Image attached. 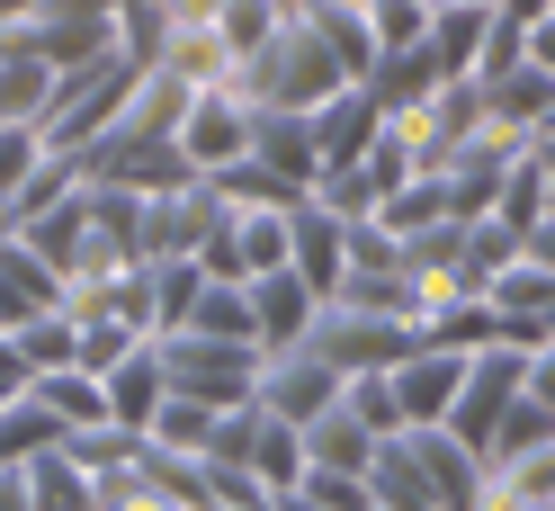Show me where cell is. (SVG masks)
<instances>
[{
  "label": "cell",
  "instance_id": "9a60e30c",
  "mask_svg": "<svg viewBox=\"0 0 555 511\" xmlns=\"http://www.w3.org/2000/svg\"><path fill=\"white\" fill-rule=\"evenodd\" d=\"M18 475H27V511H99V485L63 458V439H54L46 458H27Z\"/></svg>",
  "mask_w": 555,
  "mask_h": 511
},
{
  "label": "cell",
  "instance_id": "e0dca14e",
  "mask_svg": "<svg viewBox=\"0 0 555 511\" xmlns=\"http://www.w3.org/2000/svg\"><path fill=\"white\" fill-rule=\"evenodd\" d=\"M54 63H37V54H0V126H37L46 108H54Z\"/></svg>",
  "mask_w": 555,
  "mask_h": 511
},
{
  "label": "cell",
  "instance_id": "8fae6325",
  "mask_svg": "<svg viewBox=\"0 0 555 511\" xmlns=\"http://www.w3.org/2000/svg\"><path fill=\"white\" fill-rule=\"evenodd\" d=\"M99 386H108V422L144 439V431H153V413H162V395H170V386H162V350H153V341H134V350H126Z\"/></svg>",
  "mask_w": 555,
  "mask_h": 511
},
{
  "label": "cell",
  "instance_id": "5b68a950",
  "mask_svg": "<svg viewBox=\"0 0 555 511\" xmlns=\"http://www.w3.org/2000/svg\"><path fill=\"white\" fill-rule=\"evenodd\" d=\"M242 153H251V99H242V81L197 90L189 117H180V162L197 170V180H216V170H233Z\"/></svg>",
  "mask_w": 555,
  "mask_h": 511
},
{
  "label": "cell",
  "instance_id": "2e32d148",
  "mask_svg": "<svg viewBox=\"0 0 555 511\" xmlns=\"http://www.w3.org/2000/svg\"><path fill=\"white\" fill-rule=\"evenodd\" d=\"M376 439L350 422V404H332L323 422H305V467H332V475H367Z\"/></svg>",
  "mask_w": 555,
  "mask_h": 511
},
{
  "label": "cell",
  "instance_id": "ac0fdd59",
  "mask_svg": "<svg viewBox=\"0 0 555 511\" xmlns=\"http://www.w3.org/2000/svg\"><path fill=\"white\" fill-rule=\"evenodd\" d=\"M546 439H555V404L519 395L511 413L493 422V439H483V475H493V467H511V458H529V449H546Z\"/></svg>",
  "mask_w": 555,
  "mask_h": 511
},
{
  "label": "cell",
  "instance_id": "ba28073f",
  "mask_svg": "<svg viewBox=\"0 0 555 511\" xmlns=\"http://www.w3.org/2000/svg\"><path fill=\"white\" fill-rule=\"evenodd\" d=\"M287 269H296L314 296H332V288H340V269H350V225L323 216L314 197H305V207H287Z\"/></svg>",
  "mask_w": 555,
  "mask_h": 511
},
{
  "label": "cell",
  "instance_id": "4dcf8cb0",
  "mask_svg": "<svg viewBox=\"0 0 555 511\" xmlns=\"http://www.w3.org/2000/svg\"><path fill=\"white\" fill-rule=\"evenodd\" d=\"M529 162H538V170H546V180H555V108H546V117L529 126Z\"/></svg>",
  "mask_w": 555,
  "mask_h": 511
},
{
  "label": "cell",
  "instance_id": "d6a6232c",
  "mask_svg": "<svg viewBox=\"0 0 555 511\" xmlns=\"http://www.w3.org/2000/svg\"><path fill=\"white\" fill-rule=\"evenodd\" d=\"M529 63H538V73H555V10L529 27Z\"/></svg>",
  "mask_w": 555,
  "mask_h": 511
},
{
  "label": "cell",
  "instance_id": "7c38bea8",
  "mask_svg": "<svg viewBox=\"0 0 555 511\" xmlns=\"http://www.w3.org/2000/svg\"><path fill=\"white\" fill-rule=\"evenodd\" d=\"M54 296H63V279H54V269L10 233V243H0V332H18V323L54 315Z\"/></svg>",
  "mask_w": 555,
  "mask_h": 511
},
{
  "label": "cell",
  "instance_id": "cb8c5ba5",
  "mask_svg": "<svg viewBox=\"0 0 555 511\" xmlns=\"http://www.w3.org/2000/svg\"><path fill=\"white\" fill-rule=\"evenodd\" d=\"M46 162H54V144H46L37 126H0V207H10V197H18L27 180H37Z\"/></svg>",
  "mask_w": 555,
  "mask_h": 511
},
{
  "label": "cell",
  "instance_id": "52a82bcc",
  "mask_svg": "<svg viewBox=\"0 0 555 511\" xmlns=\"http://www.w3.org/2000/svg\"><path fill=\"white\" fill-rule=\"evenodd\" d=\"M305 126H314V162H323V170H359V162H367V144L386 135V117H376V99H367L359 81H350V90H332Z\"/></svg>",
  "mask_w": 555,
  "mask_h": 511
},
{
  "label": "cell",
  "instance_id": "ffe728a7",
  "mask_svg": "<svg viewBox=\"0 0 555 511\" xmlns=\"http://www.w3.org/2000/svg\"><path fill=\"white\" fill-rule=\"evenodd\" d=\"M153 449L162 458H206L216 449V413H206V404H189V395H162V413H153Z\"/></svg>",
  "mask_w": 555,
  "mask_h": 511
},
{
  "label": "cell",
  "instance_id": "277c9868",
  "mask_svg": "<svg viewBox=\"0 0 555 511\" xmlns=\"http://www.w3.org/2000/svg\"><path fill=\"white\" fill-rule=\"evenodd\" d=\"M340 386H350V378H340L332 359H314V350L296 341V350H269V359H260V395H251V404H260L269 422L305 431V422H323L332 404H340Z\"/></svg>",
  "mask_w": 555,
  "mask_h": 511
},
{
  "label": "cell",
  "instance_id": "9c48e42d",
  "mask_svg": "<svg viewBox=\"0 0 555 511\" xmlns=\"http://www.w3.org/2000/svg\"><path fill=\"white\" fill-rule=\"evenodd\" d=\"M251 162L278 170L296 197H314V180H323V162H314V126H305L296 108H251Z\"/></svg>",
  "mask_w": 555,
  "mask_h": 511
},
{
  "label": "cell",
  "instance_id": "30bf717a",
  "mask_svg": "<svg viewBox=\"0 0 555 511\" xmlns=\"http://www.w3.org/2000/svg\"><path fill=\"white\" fill-rule=\"evenodd\" d=\"M323 315V296L296 279V269H260L251 279V323H260V350H296L305 332H314Z\"/></svg>",
  "mask_w": 555,
  "mask_h": 511
},
{
  "label": "cell",
  "instance_id": "f1b7e54d",
  "mask_svg": "<svg viewBox=\"0 0 555 511\" xmlns=\"http://www.w3.org/2000/svg\"><path fill=\"white\" fill-rule=\"evenodd\" d=\"M27 395V359H18V341L0 332V404H18Z\"/></svg>",
  "mask_w": 555,
  "mask_h": 511
},
{
  "label": "cell",
  "instance_id": "d4e9b609",
  "mask_svg": "<svg viewBox=\"0 0 555 511\" xmlns=\"http://www.w3.org/2000/svg\"><path fill=\"white\" fill-rule=\"evenodd\" d=\"M367 37H376V63H386V54L430 37V10H422V0H367Z\"/></svg>",
  "mask_w": 555,
  "mask_h": 511
},
{
  "label": "cell",
  "instance_id": "836d02e7",
  "mask_svg": "<svg viewBox=\"0 0 555 511\" xmlns=\"http://www.w3.org/2000/svg\"><path fill=\"white\" fill-rule=\"evenodd\" d=\"M269 511H323V502H305V494H269Z\"/></svg>",
  "mask_w": 555,
  "mask_h": 511
},
{
  "label": "cell",
  "instance_id": "83f0119b",
  "mask_svg": "<svg viewBox=\"0 0 555 511\" xmlns=\"http://www.w3.org/2000/svg\"><path fill=\"white\" fill-rule=\"evenodd\" d=\"M305 502H323V511H376V494H367V475H332V467H305V485H296Z\"/></svg>",
  "mask_w": 555,
  "mask_h": 511
},
{
  "label": "cell",
  "instance_id": "4316f807",
  "mask_svg": "<svg viewBox=\"0 0 555 511\" xmlns=\"http://www.w3.org/2000/svg\"><path fill=\"white\" fill-rule=\"evenodd\" d=\"M18 359H27V378H46V368H73V323L63 315H37V323H18Z\"/></svg>",
  "mask_w": 555,
  "mask_h": 511
},
{
  "label": "cell",
  "instance_id": "7a4b0ae2",
  "mask_svg": "<svg viewBox=\"0 0 555 511\" xmlns=\"http://www.w3.org/2000/svg\"><path fill=\"white\" fill-rule=\"evenodd\" d=\"M134 81H144V63H134L126 46L117 54H99V63H73V73L54 81V108L37 117V135L54 153H81V144H99L117 117H126V99H134Z\"/></svg>",
  "mask_w": 555,
  "mask_h": 511
},
{
  "label": "cell",
  "instance_id": "3957f363",
  "mask_svg": "<svg viewBox=\"0 0 555 511\" xmlns=\"http://www.w3.org/2000/svg\"><path fill=\"white\" fill-rule=\"evenodd\" d=\"M153 350H162V386L206 404V413H242L260 395V359H269L251 341H206V332H162Z\"/></svg>",
  "mask_w": 555,
  "mask_h": 511
},
{
  "label": "cell",
  "instance_id": "484cf974",
  "mask_svg": "<svg viewBox=\"0 0 555 511\" xmlns=\"http://www.w3.org/2000/svg\"><path fill=\"white\" fill-rule=\"evenodd\" d=\"M233 243H242V279L287 269V216H233Z\"/></svg>",
  "mask_w": 555,
  "mask_h": 511
},
{
  "label": "cell",
  "instance_id": "6da1fadb",
  "mask_svg": "<svg viewBox=\"0 0 555 511\" xmlns=\"http://www.w3.org/2000/svg\"><path fill=\"white\" fill-rule=\"evenodd\" d=\"M332 90H350V73H340L332 46L314 37V18H287L260 54H242V99H251V108H296V117H314Z\"/></svg>",
  "mask_w": 555,
  "mask_h": 511
},
{
  "label": "cell",
  "instance_id": "f546056e",
  "mask_svg": "<svg viewBox=\"0 0 555 511\" xmlns=\"http://www.w3.org/2000/svg\"><path fill=\"white\" fill-rule=\"evenodd\" d=\"M529 395L555 404V341H538V350H529Z\"/></svg>",
  "mask_w": 555,
  "mask_h": 511
},
{
  "label": "cell",
  "instance_id": "7402d4cb",
  "mask_svg": "<svg viewBox=\"0 0 555 511\" xmlns=\"http://www.w3.org/2000/svg\"><path fill=\"white\" fill-rule=\"evenodd\" d=\"M54 439H63V431H54V413H46L37 395L0 404V467H27V458H46Z\"/></svg>",
  "mask_w": 555,
  "mask_h": 511
},
{
  "label": "cell",
  "instance_id": "5bb4252c",
  "mask_svg": "<svg viewBox=\"0 0 555 511\" xmlns=\"http://www.w3.org/2000/svg\"><path fill=\"white\" fill-rule=\"evenodd\" d=\"M242 467H251L269 494H296V485H305V431L269 422L260 404H251V449H242Z\"/></svg>",
  "mask_w": 555,
  "mask_h": 511
},
{
  "label": "cell",
  "instance_id": "44dd1931",
  "mask_svg": "<svg viewBox=\"0 0 555 511\" xmlns=\"http://www.w3.org/2000/svg\"><path fill=\"white\" fill-rule=\"evenodd\" d=\"M189 332H206V341H251V350H260L251 288H216V279H206V288H197V315H189Z\"/></svg>",
  "mask_w": 555,
  "mask_h": 511
},
{
  "label": "cell",
  "instance_id": "d6986e66",
  "mask_svg": "<svg viewBox=\"0 0 555 511\" xmlns=\"http://www.w3.org/2000/svg\"><path fill=\"white\" fill-rule=\"evenodd\" d=\"M546 108H555V73H538V63H519L511 81L483 90V117H493V126H519V135H529Z\"/></svg>",
  "mask_w": 555,
  "mask_h": 511
},
{
  "label": "cell",
  "instance_id": "8992f818",
  "mask_svg": "<svg viewBox=\"0 0 555 511\" xmlns=\"http://www.w3.org/2000/svg\"><path fill=\"white\" fill-rule=\"evenodd\" d=\"M395 378V413H403V431H439L448 413H457V386H466V359L457 350H412V359H395L386 368Z\"/></svg>",
  "mask_w": 555,
  "mask_h": 511
},
{
  "label": "cell",
  "instance_id": "4fadbf2b",
  "mask_svg": "<svg viewBox=\"0 0 555 511\" xmlns=\"http://www.w3.org/2000/svg\"><path fill=\"white\" fill-rule=\"evenodd\" d=\"M27 395L54 413V431H108V386L90 378V368H46V378H27Z\"/></svg>",
  "mask_w": 555,
  "mask_h": 511
},
{
  "label": "cell",
  "instance_id": "603a6c76",
  "mask_svg": "<svg viewBox=\"0 0 555 511\" xmlns=\"http://www.w3.org/2000/svg\"><path fill=\"white\" fill-rule=\"evenodd\" d=\"M340 404H350V422H359L367 439H395V431H403V413H395V378H386V368L350 378V386H340Z\"/></svg>",
  "mask_w": 555,
  "mask_h": 511
},
{
  "label": "cell",
  "instance_id": "1f68e13d",
  "mask_svg": "<svg viewBox=\"0 0 555 511\" xmlns=\"http://www.w3.org/2000/svg\"><path fill=\"white\" fill-rule=\"evenodd\" d=\"M519 260H538V269H546V279H555V216H546V225L529 233V243H519Z\"/></svg>",
  "mask_w": 555,
  "mask_h": 511
}]
</instances>
